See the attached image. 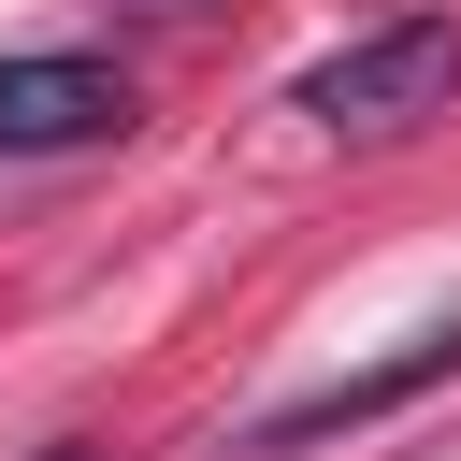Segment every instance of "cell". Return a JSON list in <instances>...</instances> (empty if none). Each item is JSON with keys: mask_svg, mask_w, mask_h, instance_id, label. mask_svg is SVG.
I'll return each mask as SVG.
<instances>
[{"mask_svg": "<svg viewBox=\"0 0 461 461\" xmlns=\"http://www.w3.org/2000/svg\"><path fill=\"white\" fill-rule=\"evenodd\" d=\"M447 101H461V29H447V14H389V29L331 43V58L288 86V115H317V130H346V144H389V130H418V115H447Z\"/></svg>", "mask_w": 461, "mask_h": 461, "instance_id": "cell-1", "label": "cell"}, {"mask_svg": "<svg viewBox=\"0 0 461 461\" xmlns=\"http://www.w3.org/2000/svg\"><path fill=\"white\" fill-rule=\"evenodd\" d=\"M130 130V72L86 58V43H29L0 58V158H72V144H115Z\"/></svg>", "mask_w": 461, "mask_h": 461, "instance_id": "cell-2", "label": "cell"}, {"mask_svg": "<svg viewBox=\"0 0 461 461\" xmlns=\"http://www.w3.org/2000/svg\"><path fill=\"white\" fill-rule=\"evenodd\" d=\"M432 375H461V317H432V331H403L389 360H360V375H331V389H303V403H274V418H259V447H317V432H360V418H389V403H418Z\"/></svg>", "mask_w": 461, "mask_h": 461, "instance_id": "cell-3", "label": "cell"}]
</instances>
